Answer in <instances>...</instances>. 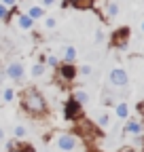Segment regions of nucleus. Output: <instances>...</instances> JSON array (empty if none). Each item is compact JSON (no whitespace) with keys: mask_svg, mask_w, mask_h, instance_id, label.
<instances>
[{"mask_svg":"<svg viewBox=\"0 0 144 152\" xmlns=\"http://www.w3.org/2000/svg\"><path fill=\"white\" fill-rule=\"evenodd\" d=\"M21 106L24 110H28L30 114H43L47 110V102L45 97L36 91V89H26L21 95Z\"/></svg>","mask_w":144,"mask_h":152,"instance_id":"1","label":"nucleus"},{"mask_svg":"<svg viewBox=\"0 0 144 152\" xmlns=\"http://www.w3.org/2000/svg\"><path fill=\"white\" fill-rule=\"evenodd\" d=\"M108 78H110L112 87H125V85L129 83L127 72H125L123 68H112V70H110V74H108Z\"/></svg>","mask_w":144,"mask_h":152,"instance_id":"2","label":"nucleus"},{"mask_svg":"<svg viewBox=\"0 0 144 152\" xmlns=\"http://www.w3.org/2000/svg\"><path fill=\"white\" fill-rule=\"evenodd\" d=\"M79 114H81V104H79L74 97L68 99V102L64 104V118H66V121H74Z\"/></svg>","mask_w":144,"mask_h":152,"instance_id":"3","label":"nucleus"},{"mask_svg":"<svg viewBox=\"0 0 144 152\" xmlns=\"http://www.w3.org/2000/svg\"><path fill=\"white\" fill-rule=\"evenodd\" d=\"M76 74H79V70L72 66V64H62V66H57V76H60V80H64V83H70Z\"/></svg>","mask_w":144,"mask_h":152,"instance_id":"4","label":"nucleus"},{"mask_svg":"<svg viewBox=\"0 0 144 152\" xmlns=\"http://www.w3.org/2000/svg\"><path fill=\"white\" fill-rule=\"evenodd\" d=\"M7 76L11 80H21V76H24V66L19 61H13L7 66Z\"/></svg>","mask_w":144,"mask_h":152,"instance_id":"5","label":"nucleus"},{"mask_svg":"<svg viewBox=\"0 0 144 152\" xmlns=\"http://www.w3.org/2000/svg\"><path fill=\"white\" fill-rule=\"evenodd\" d=\"M57 146L62 150H74L76 148V137L70 135V133H64V135H60V140H57Z\"/></svg>","mask_w":144,"mask_h":152,"instance_id":"6","label":"nucleus"},{"mask_svg":"<svg viewBox=\"0 0 144 152\" xmlns=\"http://www.w3.org/2000/svg\"><path fill=\"white\" fill-rule=\"evenodd\" d=\"M17 23H19L21 30H32V28H34V19L26 13V15H19V17H17Z\"/></svg>","mask_w":144,"mask_h":152,"instance_id":"7","label":"nucleus"},{"mask_svg":"<svg viewBox=\"0 0 144 152\" xmlns=\"http://www.w3.org/2000/svg\"><path fill=\"white\" fill-rule=\"evenodd\" d=\"M76 59V49L74 47H66V51H64V64H72Z\"/></svg>","mask_w":144,"mask_h":152,"instance_id":"8","label":"nucleus"},{"mask_svg":"<svg viewBox=\"0 0 144 152\" xmlns=\"http://www.w3.org/2000/svg\"><path fill=\"white\" fill-rule=\"evenodd\" d=\"M127 34H129V30H127V28H123V30L115 32V42H117L119 47H123V45H125V38H127Z\"/></svg>","mask_w":144,"mask_h":152,"instance_id":"9","label":"nucleus"},{"mask_svg":"<svg viewBox=\"0 0 144 152\" xmlns=\"http://www.w3.org/2000/svg\"><path fill=\"white\" fill-rule=\"evenodd\" d=\"M28 15H30L32 19H43V17H45V9H43V7H30V9H28Z\"/></svg>","mask_w":144,"mask_h":152,"instance_id":"10","label":"nucleus"},{"mask_svg":"<svg viewBox=\"0 0 144 152\" xmlns=\"http://www.w3.org/2000/svg\"><path fill=\"white\" fill-rule=\"evenodd\" d=\"M127 114H129L127 104H119V106H117V116H119V118H127Z\"/></svg>","mask_w":144,"mask_h":152,"instance_id":"11","label":"nucleus"},{"mask_svg":"<svg viewBox=\"0 0 144 152\" xmlns=\"http://www.w3.org/2000/svg\"><path fill=\"white\" fill-rule=\"evenodd\" d=\"M125 131L127 133H140V123H136V121H127V127H125Z\"/></svg>","mask_w":144,"mask_h":152,"instance_id":"12","label":"nucleus"},{"mask_svg":"<svg viewBox=\"0 0 144 152\" xmlns=\"http://www.w3.org/2000/svg\"><path fill=\"white\" fill-rule=\"evenodd\" d=\"M0 19H2V21H9V19H11V9L4 7L2 2H0Z\"/></svg>","mask_w":144,"mask_h":152,"instance_id":"13","label":"nucleus"},{"mask_svg":"<svg viewBox=\"0 0 144 152\" xmlns=\"http://www.w3.org/2000/svg\"><path fill=\"white\" fill-rule=\"evenodd\" d=\"M74 99L83 106V104H87V102H89V95H87L85 91H76V93H74Z\"/></svg>","mask_w":144,"mask_h":152,"instance_id":"14","label":"nucleus"},{"mask_svg":"<svg viewBox=\"0 0 144 152\" xmlns=\"http://www.w3.org/2000/svg\"><path fill=\"white\" fill-rule=\"evenodd\" d=\"M106 13H108V17H115V15L119 13V4H117V2H108Z\"/></svg>","mask_w":144,"mask_h":152,"instance_id":"15","label":"nucleus"},{"mask_svg":"<svg viewBox=\"0 0 144 152\" xmlns=\"http://www.w3.org/2000/svg\"><path fill=\"white\" fill-rule=\"evenodd\" d=\"M13 97H15V91L13 89H4L2 91V99L4 102H13Z\"/></svg>","mask_w":144,"mask_h":152,"instance_id":"16","label":"nucleus"},{"mask_svg":"<svg viewBox=\"0 0 144 152\" xmlns=\"http://www.w3.org/2000/svg\"><path fill=\"white\" fill-rule=\"evenodd\" d=\"M43 72H45V66L43 64H36L32 68V76H43Z\"/></svg>","mask_w":144,"mask_h":152,"instance_id":"17","label":"nucleus"},{"mask_svg":"<svg viewBox=\"0 0 144 152\" xmlns=\"http://www.w3.org/2000/svg\"><path fill=\"white\" fill-rule=\"evenodd\" d=\"M47 64H49L51 68H57V66H60V59H57V57H47Z\"/></svg>","mask_w":144,"mask_h":152,"instance_id":"18","label":"nucleus"},{"mask_svg":"<svg viewBox=\"0 0 144 152\" xmlns=\"http://www.w3.org/2000/svg\"><path fill=\"white\" fill-rule=\"evenodd\" d=\"M45 26L49 30H53V28H55V19H53V17H45Z\"/></svg>","mask_w":144,"mask_h":152,"instance_id":"19","label":"nucleus"},{"mask_svg":"<svg viewBox=\"0 0 144 152\" xmlns=\"http://www.w3.org/2000/svg\"><path fill=\"white\" fill-rule=\"evenodd\" d=\"M15 135H17V137H24V135H26V127H21V125L15 127Z\"/></svg>","mask_w":144,"mask_h":152,"instance_id":"20","label":"nucleus"},{"mask_svg":"<svg viewBox=\"0 0 144 152\" xmlns=\"http://www.w3.org/2000/svg\"><path fill=\"white\" fill-rule=\"evenodd\" d=\"M4 7H9V9H15V4H17V0H0Z\"/></svg>","mask_w":144,"mask_h":152,"instance_id":"21","label":"nucleus"},{"mask_svg":"<svg viewBox=\"0 0 144 152\" xmlns=\"http://www.w3.org/2000/svg\"><path fill=\"white\" fill-rule=\"evenodd\" d=\"M81 74L83 76H89V74H91V66H83L81 68Z\"/></svg>","mask_w":144,"mask_h":152,"instance_id":"22","label":"nucleus"},{"mask_svg":"<svg viewBox=\"0 0 144 152\" xmlns=\"http://www.w3.org/2000/svg\"><path fill=\"white\" fill-rule=\"evenodd\" d=\"M98 123H100V127H106V125H108V116H100Z\"/></svg>","mask_w":144,"mask_h":152,"instance_id":"23","label":"nucleus"},{"mask_svg":"<svg viewBox=\"0 0 144 152\" xmlns=\"http://www.w3.org/2000/svg\"><path fill=\"white\" fill-rule=\"evenodd\" d=\"M53 2H55V0H43V4H45V7H51Z\"/></svg>","mask_w":144,"mask_h":152,"instance_id":"24","label":"nucleus"},{"mask_svg":"<svg viewBox=\"0 0 144 152\" xmlns=\"http://www.w3.org/2000/svg\"><path fill=\"white\" fill-rule=\"evenodd\" d=\"M2 137H4V131H2V129H0V140H2Z\"/></svg>","mask_w":144,"mask_h":152,"instance_id":"25","label":"nucleus"},{"mask_svg":"<svg viewBox=\"0 0 144 152\" xmlns=\"http://www.w3.org/2000/svg\"><path fill=\"white\" fill-rule=\"evenodd\" d=\"M142 30H144V21H142Z\"/></svg>","mask_w":144,"mask_h":152,"instance_id":"26","label":"nucleus"}]
</instances>
